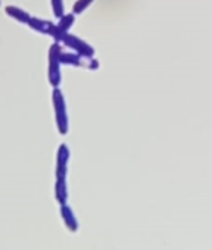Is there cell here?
Wrapping results in <instances>:
<instances>
[{
    "label": "cell",
    "mask_w": 212,
    "mask_h": 250,
    "mask_svg": "<svg viewBox=\"0 0 212 250\" xmlns=\"http://www.w3.org/2000/svg\"><path fill=\"white\" fill-rule=\"evenodd\" d=\"M52 103H53V110H55L56 128H58L59 134L65 136L68 133V115H66L65 99H64V94L59 90V87H53Z\"/></svg>",
    "instance_id": "1"
},
{
    "label": "cell",
    "mask_w": 212,
    "mask_h": 250,
    "mask_svg": "<svg viewBox=\"0 0 212 250\" xmlns=\"http://www.w3.org/2000/svg\"><path fill=\"white\" fill-rule=\"evenodd\" d=\"M61 44L53 43L47 53V78L52 87H59L61 84Z\"/></svg>",
    "instance_id": "2"
},
{
    "label": "cell",
    "mask_w": 212,
    "mask_h": 250,
    "mask_svg": "<svg viewBox=\"0 0 212 250\" xmlns=\"http://www.w3.org/2000/svg\"><path fill=\"white\" fill-rule=\"evenodd\" d=\"M61 43H62L65 47L72 49L75 53H78V55L83 56V58H91L93 53H94V50H93L87 43H84V42L80 40L77 36H72V34H69V33L64 36V39H62Z\"/></svg>",
    "instance_id": "3"
},
{
    "label": "cell",
    "mask_w": 212,
    "mask_h": 250,
    "mask_svg": "<svg viewBox=\"0 0 212 250\" xmlns=\"http://www.w3.org/2000/svg\"><path fill=\"white\" fill-rule=\"evenodd\" d=\"M74 24V15L72 14H68V15H64L59 18L58 24H53L49 30V36L56 42V43H61L64 36L69 33V28L72 27Z\"/></svg>",
    "instance_id": "4"
},
{
    "label": "cell",
    "mask_w": 212,
    "mask_h": 250,
    "mask_svg": "<svg viewBox=\"0 0 212 250\" xmlns=\"http://www.w3.org/2000/svg\"><path fill=\"white\" fill-rule=\"evenodd\" d=\"M68 159H69V150L65 145H62L56 153V178L58 180H65Z\"/></svg>",
    "instance_id": "5"
},
{
    "label": "cell",
    "mask_w": 212,
    "mask_h": 250,
    "mask_svg": "<svg viewBox=\"0 0 212 250\" xmlns=\"http://www.w3.org/2000/svg\"><path fill=\"white\" fill-rule=\"evenodd\" d=\"M5 12H6L8 17H11L12 20L18 21L20 24H24V25H27L30 18H31V15L27 11H24L21 8H17V6H6Z\"/></svg>",
    "instance_id": "6"
},
{
    "label": "cell",
    "mask_w": 212,
    "mask_h": 250,
    "mask_svg": "<svg viewBox=\"0 0 212 250\" xmlns=\"http://www.w3.org/2000/svg\"><path fill=\"white\" fill-rule=\"evenodd\" d=\"M27 25H28L31 30L37 31V33H40V34H47L49 30H50V27H52L53 24H52L50 21H46V20H40V18L31 17Z\"/></svg>",
    "instance_id": "7"
},
{
    "label": "cell",
    "mask_w": 212,
    "mask_h": 250,
    "mask_svg": "<svg viewBox=\"0 0 212 250\" xmlns=\"http://www.w3.org/2000/svg\"><path fill=\"white\" fill-rule=\"evenodd\" d=\"M61 63L78 66V65H81V56L78 53H75V52L71 53V52L61 50Z\"/></svg>",
    "instance_id": "8"
},
{
    "label": "cell",
    "mask_w": 212,
    "mask_h": 250,
    "mask_svg": "<svg viewBox=\"0 0 212 250\" xmlns=\"http://www.w3.org/2000/svg\"><path fill=\"white\" fill-rule=\"evenodd\" d=\"M52 2V9H53V15L59 20L61 17L65 15V8H64V2L62 0H50Z\"/></svg>",
    "instance_id": "9"
},
{
    "label": "cell",
    "mask_w": 212,
    "mask_h": 250,
    "mask_svg": "<svg viewBox=\"0 0 212 250\" xmlns=\"http://www.w3.org/2000/svg\"><path fill=\"white\" fill-rule=\"evenodd\" d=\"M91 2H93V0H77L75 5H74V8H72L74 14H81Z\"/></svg>",
    "instance_id": "10"
}]
</instances>
